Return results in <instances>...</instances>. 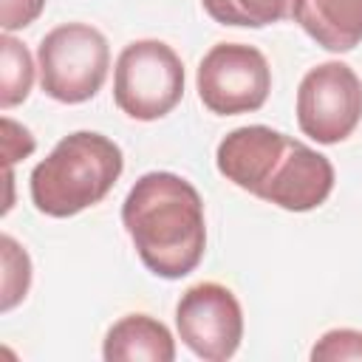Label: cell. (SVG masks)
<instances>
[{
	"label": "cell",
	"instance_id": "obj_8",
	"mask_svg": "<svg viewBox=\"0 0 362 362\" xmlns=\"http://www.w3.org/2000/svg\"><path fill=\"white\" fill-rule=\"evenodd\" d=\"M331 189H334V164L328 161V156L288 136L263 187L257 189V198L288 212H308L325 204Z\"/></svg>",
	"mask_w": 362,
	"mask_h": 362
},
{
	"label": "cell",
	"instance_id": "obj_4",
	"mask_svg": "<svg viewBox=\"0 0 362 362\" xmlns=\"http://www.w3.org/2000/svg\"><path fill=\"white\" fill-rule=\"evenodd\" d=\"M184 96L181 57L161 40H136L122 48L113 71V102L136 122L167 116Z\"/></svg>",
	"mask_w": 362,
	"mask_h": 362
},
{
	"label": "cell",
	"instance_id": "obj_16",
	"mask_svg": "<svg viewBox=\"0 0 362 362\" xmlns=\"http://www.w3.org/2000/svg\"><path fill=\"white\" fill-rule=\"evenodd\" d=\"M45 8V0H3L0 8V25L6 34L31 25Z\"/></svg>",
	"mask_w": 362,
	"mask_h": 362
},
{
	"label": "cell",
	"instance_id": "obj_15",
	"mask_svg": "<svg viewBox=\"0 0 362 362\" xmlns=\"http://www.w3.org/2000/svg\"><path fill=\"white\" fill-rule=\"evenodd\" d=\"M311 359H362V331L354 328H334L325 331L317 345L311 348Z\"/></svg>",
	"mask_w": 362,
	"mask_h": 362
},
{
	"label": "cell",
	"instance_id": "obj_7",
	"mask_svg": "<svg viewBox=\"0 0 362 362\" xmlns=\"http://www.w3.org/2000/svg\"><path fill=\"white\" fill-rule=\"evenodd\" d=\"M181 342L206 362H226L243 339V311L232 288L221 283L189 286L175 305Z\"/></svg>",
	"mask_w": 362,
	"mask_h": 362
},
{
	"label": "cell",
	"instance_id": "obj_1",
	"mask_svg": "<svg viewBox=\"0 0 362 362\" xmlns=\"http://www.w3.org/2000/svg\"><path fill=\"white\" fill-rule=\"evenodd\" d=\"M122 223L141 263L164 280H181L198 269L206 249L204 201L175 173H144L122 204Z\"/></svg>",
	"mask_w": 362,
	"mask_h": 362
},
{
	"label": "cell",
	"instance_id": "obj_14",
	"mask_svg": "<svg viewBox=\"0 0 362 362\" xmlns=\"http://www.w3.org/2000/svg\"><path fill=\"white\" fill-rule=\"evenodd\" d=\"M0 246H3V311H11L28 291L31 260L11 235H3Z\"/></svg>",
	"mask_w": 362,
	"mask_h": 362
},
{
	"label": "cell",
	"instance_id": "obj_11",
	"mask_svg": "<svg viewBox=\"0 0 362 362\" xmlns=\"http://www.w3.org/2000/svg\"><path fill=\"white\" fill-rule=\"evenodd\" d=\"M102 356L107 362H133V359H150V362H173L175 359V339L164 322H158L150 314H127L119 322L110 325Z\"/></svg>",
	"mask_w": 362,
	"mask_h": 362
},
{
	"label": "cell",
	"instance_id": "obj_2",
	"mask_svg": "<svg viewBox=\"0 0 362 362\" xmlns=\"http://www.w3.org/2000/svg\"><path fill=\"white\" fill-rule=\"evenodd\" d=\"M124 170L122 147L93 130H76L31 170L34 206L48 218H71L99 204Z\"/></svg>",
	"mask_w": 362,
	"mask_h": 362
},
{
	"label": "cell",
	"instance_id": "obj_12",
	"mask_svg": "<svg viewBox=\"0 0 362 362\" xmlns=\"http://www.w3.org/2000/svg\"><path fill=\"white\" fill-rule=\"evenodd\" d=\"M201 6L221 25L263 28L291 17L297 0H201Z\"/></svg>",
	"mask_w": 362,
	"mask_h": 362
},
{
	"label": "cell",
	"instance_id": "obj_17",
	"mask_svg": "<svg viewBox=\"0 0 362 362\" xmlns=\"http://www.w3.org/2000/svg\"><path fill=\"white\" fill-rule=\"evenodd\" d=\"M3 150H6V170H11V164L17 158H25L34 153V139L25 127H20L14 119L3 116Z\"/></svg>",
	"mask_w": 362,
	"mask_h": 362
},
{
	"label": "cell",
	"instance_id": "obj_6",
	"mask_svg": "<svg viewBox=\"0 0 362 362\" xmlns=\"http://www.w3.org/2000/svg\"><path fill=\"white\" fill-rule=\"evenodd\" d=\"M362 122V82L351 65L331 59L311 68L297 88V124L317 144L345 141Z\"/></svg>",
	"mask_w": 362,
	"mask_h": 362
},
{
	"label": "cell",
	"instance_id": "obj_10",
	"mask_svg": "<svg viewBox=\"0 0 362 362\" xmlns=\"http://www.w3.org/2000/svg\"><path fill=\"white\" fill-rule=\"evenodd\" d=\"M291 17L325 51L345 54L362 42V0H297Z\"/></svg>",
	"mask_w": 362,
	"mask_h": 362
},
{
	"label": "cell",
	"instance_id": "obj_3",
	"mask_svg": "<svg viewBox=\"0 0 362 362\" xmlns=\"http://www.w3.org/2000/svg\"><path fill=\"white\" fill-rule=\"evenodd\" d=\"M40 85L45 96L79 105L99 93L110 68V48L99 28L65 23L51 28L37 48Z\"/></svg>",
	"mask_w": 362,
	"mask_h": 362
},
{
	"label": "cell",
	"instance_id": "obj_9",
	"mask_svg": "<svg viewBox=\"0 0 362 362\" xmlns=\"http://www.w3.org/2000/svg\"><path fill=\"white\" fill-rule=\"evenodd\" d=\"M286 133L272 130L266 124H246L226 133L215 150V164L226 181L257 195L263 187L274 158L286 144Z\"/></svg>",
	"mask_w": 362,
	"mask_h": 362
},
{
	"label": "cell",
	"instance_id": "obj_5",
	"mask_svg": "<svg viewBox=\"0 0 362 362\" xmlns=\"http://www.w3.org/2000/svg\"><path fill=\"white\" fill-rule=\"evenodd\" d=\"M198 96L218 116L260 110L272 90V68L266 57L246 42L212 45L195 74Z\"/></svg>",
	"mask_w": 362,
	"mask_h": 362
},
{
	"label": "cell",
	"instance_id": "obj_13",
	"mask_svg": "<svg viewBox=\"0 0 362 362\" xmlns=\"http://www.w3.org/2000/svg\"><path fill=\"white\" fill-rule=\"evenodd\" d=\"M0 105L3 110L20 105L31 85H34V59L28 48L14 40L11 34H3L0 40Z\"/></svg>",
	"mask_w": 362,
	"mask_h": 362
}]
</instances>
